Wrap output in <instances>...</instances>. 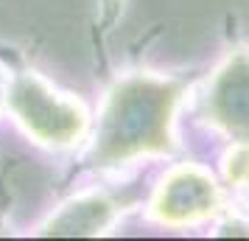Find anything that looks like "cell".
<instances>
[{
  "label": "cell",
  "mask_w": 249,
  "mask_h": 241,
  "mask_svg": "<svg viewBox=\"0 0 249 241\" xmlns=\"http://www.w3.org/2000/svg\"><path fill=\"white\" fill-rule=\"evenodd\" d=\"M12 104L28 132L48 143H70L73 138H79L84 127V112L79 110V104L51 93L42 81L31 76L17 81Z\"/></svg>",
  "instance_id": "obj_1"
},
{
  "label": "cell",
  "mask_w": 249,
  "mask_h": 241,
  "mask_svg": "<svg viewBox=\"0 0 249 241\" xmlns=\"http://www.w3.org/2000/svg\"><path fill=\"white\" fill-rule=\"evenodd\" d=\"M227 177L232 183H249V146H238L227 157Z\"/></svg>",
  "instance_id": "obj_3"
},
{
  "label": "cell",
  "mask_w": 249,
  "mask_h": 241,
  "mask_svg": "<svg viewBox=\"0 0 249 241\" xmlns=\"http://www.w3.org/2000/svg\"><path fill=\"white\" fill-rule=\"evenodd\" d=\"M215 188L207 174L196 168H182L162 185L157 210L168 222H191L213 210Z\"/></svg>",
  "instance_id": "obj_2"
}]
</instances>
